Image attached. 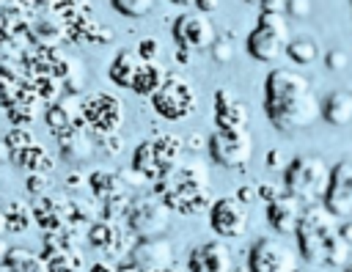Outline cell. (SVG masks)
Wrapping results in <instances>:
<instances>
[{"instance_id": "f1b7e54d", "label": "cell", "mask_w": 352, "mask_h": 272, "mask_svg": "<svg viewBox=\"0 0 352 272\" xmlns=\"http://www.w3.org/2000/svg\"><path fill=\"white\" fill-rule=\"evenodd\" d=\"M113 8L124 16H146L154 8V3H148V0H116Z\"/></svg>"}, {"instance_id": "52a82bcc", "label": "cell", "mask_w": 352, "mask_h": 272, "mask_svg": "<svg viewBox=\"0 0 352 272\" xmlns=\"http://www.w3.org/2000/svg\"><path fill=\"white\" fill-rule=\"evenodd\" d=\"M154 113L165 121H184L198 110V93L184 74H165L162 85L151 96Z\"/></svg>"}, {"instance_id": "7402d4cb", "label": "cell", "mask_w": 352, "mask_h": 272, "mask_svg": "<svg viewBox=\"0 0 352 272\" xmlns=\"http://www.w3.org/2000/svg\"><path fill=\"white\" fill-rule=\"evenodd\" d=\"M162 80H165V71H162L160 60H143L138 74H135V80H132V85H129V91H135L138 96H148L151 99L154 91L162 85Z\"/></svg>"}, {"instance_id": "4316f807", "label": "cell", "mask_w": 352, "mask_h": 272, "mask_svg": "<svg viewBox=\"0 0 352 272\" xmlns=\"http://www.w3.org/2000/svg\"><path fill=\"white\" fill-rule=\"evenodd\" d=\"M209 52H212V58H214L217 63H228V60L236 55V38H234V33H231V30L217 33L214 41H212V47H209Z\"/></svg>"}, {"instance_id": "44dd1931", "label": "cell", "mask_w": 352, "mask_h": 272, "mask_svg": "<svg viewBox=\"0 0 352 272\" xmlns=\"http://www.w3.org/2000/svg\"><path fill=\"white\" fill-rule=\"evenodd\" d=\"M140 63H143V58H138V52L121 49V52L113 58V63H110V69H107V77H110L116 85L129 88L132 80H135V74H138V69H140Z\"/></svg>"}, {"instance_id": "2e32d148", "label": "cell", "mask_w": 352, "mask_h": 272, "mask_svg": "<svg viewBox=\"0 0 352 272\" xmlns=\"http://www.w3.org/2000/svg\"><path fill=\"white\" fill-rule=\"evenodd\" d=\"M173 261V245L168 236H148V239H138L129 250V264L140 272H157L170 267Z\"/></svg>"}, {"instance_id": "5bb4252c", "label": "cell", "mask_w": 352, "mask_h": 272, "mask_svg": "<svg viewBox=\"0 0 352 272\" xmlns=\"http://www.w3.org/2000/svg\"><path fill=\"white\" fill-rule=\"evenodd\" d=\"M248 223H250V212L234 195L212 201V206H209V225L217 234V239H236V236H242L248 231Z\"/></svg>"}, {"instance_id": "ab89813d", "label": "cell", "mask_w": 352, "mask_h": 272, "mask_svg": "<svg viewBox=\"0 0 352 272\" xmlns=\"http://www.w3.org/2000/svg\"><path fill=\"white\" fill-rule=\"evenodd\" d=\"M338 234H341V239L352 247V220H341V223H338Z\"/></svg>"}, {"instance_id": "7bdbcfd3", "label": "cell", "mask_w": 352, "mask_h": 272, "mask_svg": "<svg viewBox=\"0 0 352 272\" xmlns=\"http://www.w3.org/2000/svg\"><path fill=\"white\" fill-rule=\"evenodd\" d=\"M267 162H270V168H286V165L280 162V151H278V148H275V151H270Z\"/></svg>"}, {"instance_id": "7a4b0ae2", "label": "cell", "mask_w": 352, "mask_h": 272, "mask_svg": "<svg viewBox=\"0 0 352 272\" xmlns=\"http://www.w3.org/2000/svg\"><path fill=\"white\" fill-rule=\"evenodd\" d=\"M300 256L314 267H346L352 247L338 234V220L322 203L305 206L294 228Z\"/></svg>"}, {"instance_id": "4dcf8cb0", "label": "cell", "mask_w": 352, "mask_h": 272, "mask_svg": "<svg viewBox=\"0 0 352 272\" xmlns=\"http://www.w3.org/2000/svg\"><path fill=\"white\" fill-rule=\"evenodd\" d=\"M6 146H8L11 154H14V151H22V148L33 146V135H30L28 129H14V126H11V132L6 135Z\"/></svg>"}, {"instance_id": "8d00e7d4", "label": "cell", "mask_w": 352, "mask_h": 272, "mask_svg": "<svg viewBox=\"0 0 352 272\" xmlns=\"http://www.w3.org/2000/svg\"><path fill=\"white\" fill-rule=\"evenodd\" d=\"M234 198H236L242 206H250L253 201H258V198H256V184H239L236 192H234Z\"/></svg>"}, {"instance_id": "1f68e13d", "label": "cell", "mask_w": 352, "mask_h": 272, "mask_svg": "<svg viewBox=\"0 0 352 272\" xmlns=\"http://www.w3.org/2000/svg\"><path fill=\"white\" fill-rule=\"evenodd\" d=\"M346 63H349V58H346V52H344V49L333 47V49H327V52H324V66H327L330 71H341V69H346Z\"/></svg>"}, {"instance_id": "7dc6e473", "label": "cell", "mask_w": 352, "mask_h": 272, "mask_svg": "<svg viewBox=\"0 0 352 272\" xmlns=\"http://www.w3.org/2000/svg\"><path fill=\"white\" fill-rule=\"evenodd\" d=\"M344 272H352V264H346V267H344Z\"/></svg>"}, {"instance_id": "836d02e7", "label": "cell", "mask_w": 352, "mask_h": 272, "mask_svg": "<svg viewBox=\"0 0 352 272\" xmlns=\"http://www.w3.org/2000/svg\"><path fill=\"white\" fill-rule=\"evenodd\" d=\"M278 195H283V190H280V187H275V184H270V181H261V184H256V198H258V201H264V203H272Z\"/></svg>"}, {"instance_id": "ffe728a7", "label": "cell", "mask_w": 352, "mask_h": 272, "mask_svg": "<svg viewBox=\"0 0 352 272\" xmlns=\"http://www.w3.org/2000/svg\"><path fill=\"white\" fill-rule=\"evenodd\" d=\"M319 118L330 126H344L352 121V91L336 88L324 99H319Z\"/></svg>"}, {"instance_id": "5b68a950", "label": "cell", "mask_w": 352, "mask_h": 272, "mask_svg": "<svg viewBox=\"0 0 352 272\" xmlns=\"http://www.w3.org/2000/svg\"><path fill=\"white\" fill-rule=\"evenodd\" d=\"M184 140L170 132H154L148 140L138 143L132 154V170L146 181H160L182 157Z\"/></svg>"}, {"instance_id": "e0dca14e", "label": "cell", "mask_w": 352, "mask_h": 272, "mask_svg": "<svg viewBox=\"0 0 352 272\" xmlns=\"http://www.w3.org/2000/svg\"><path fill=\"white\" fill-rule=\"evenodd\" d=\"M190 272H228L234 269L231 264V250L226 242L220 239H209L198 247H192L190 258H187Z\"/></svg>"}, {"instance_id": "484cf974", "label": "cell", "mask_w": 352, "mask_h": 272, "mask_svg": "<svg viewBox=\"0 0 352 272\" xmlns=\"http://www.w3.org/2000/svg\"><path fill=\"white\" fill-rule=\"evenodd\" d=\"M28 225H30V212L22 206V203H11L6 212H3V228L8 231V234H22V231H28Z\"/></svg>"}, {"instance_id": "603a6c76", "label": "cell", "mask_w": 352, "mask_h": 272, "mask_svg": "<svg viewBox=\"0 0 352 272\" xmlns=\"http://www.w3.org/2000/svg\"><path fill=\"white\" fill-rule=\"evenodd\" d=\"M283 55H286L292 63H297V66H311V63L319 58V44H316L314 36H308V33H297V36L289 38Z\"/></svg>"}, {"instance_id": "74e56055", "label": "cell", "mask_w": 352, "mask_h": 272, "mask_svg": "<svg viewBox=\"0 0 352 272\" xmlns=\"http://www.w3.org/2000/svg\"><path fill=\"white\" fill-rule=\"evenodd\" d=\"M261 11H267V14H283L286 16V3L283 0H267V3H261Z\"/></svg>"}, {"instance_id": "60d3db41", "label": "cell", "mask_w": 352, "mask_h": 272, "mask_svg": "<svg viewBox=\"0 0 352 272\" xmlns=\"http://www.w3.org/2000/svg\"><path fill=\"white\" fill-rule=\"evenodd\" d=\"M195 11H201V14H206V16H209V11H220V3H217V0H201Z\"/></svg>"}, {"instance_id": "83f0119b", "label": "cell", "mask_w": 352, "mask_h": 272, "mask_svg": "<svg viewBox=\"0 0 352 272\" xmlns=\"http://www.w3.org/2000/svg\"><path fill=\"white\" fill-rule=\"evenodd\" d=\"M44 264H47V272H77L82 258H80V253L72 250V253H55Z\"/></svg>"}, {"instance_id": "b9f144b4", "label": "cell", "mask_w": 352, "mask_h": 272, "mask_svg": "<svg viewBox=\"0 0 352 272\" xmlns=\"http://www.w3.org/2000/svg\"><path fill=\"white\" fill-rule=\"evenodd\" d=\"M176 60H179L182 66H190V63H192V52H187V49H176Z\"/></svg>"}, {"instance_id": "d590c367", "label": "cell", "mask_w": 352, "mask_h": 272, "mask_svg": "<svg viewBox=\"0 0 352 272\" xmlns=\"http://www.w3.org/2000/svg\"><path fill=\"white\" fill-rule=\"evenodd\" d=\"M96 140L99 143H104V154H118L121 151V146H124V140H121V135L116 132V135H96Z\"/></svg>"}, {"instance_id": "d6986e66", "label": "cell", "mask_w": 352, "mask_h": 272, "mask_svg": "<svg viewBox=\"0 0 352 272\" xmlns=\"http://www.w3.org/2000/svg\"><path fill=\"white\" fill-rule=\"evenodd\" d=\"M302 203L292 195H278L272 203H267V223L278 231V234H294L297 223H300V214H302Z\"/></svg>"}, {"instance_id": "8fae6325", "label": "cell", "mask_w": 352, "mask_h": 272, "mask_svg": "<svg viewBox=\"0 0 352 272\" xmlns=\"http://www.w3.org/2000/svg\"><path fill=\"white\" fill-rule=\"evenodd\" d=\"M170 30H173L176 49H187V52L209 49L212 41H214V36H217L214 22L206 14H201V11H184V14H179Z\"/></svg>"}, {"instance_id": "ac0fdd59", "label": "cell", "mask_w": 352, "mask_h": 272, "mask_svg": "<svg viewBox=\"0 0 352 272\" xmlns=\"http://www.w3.org/2000/svg\"><path fill=\"white\" fill-rule=\"evenodd\" d=\"M132 234L124 228H118L116 223H104V220H96V223H91L88 225V242H91V247H96V250H102V253H110V256H116V253H126L129 256V250H132Z\"/></svg>"}, {"instance_id": "681fc988", "label": "cell", "mask_w": 352, "mask_h": 272, "mask_svg": "<svg viewBox=\"0 0 352 272\" xmlns=\"http://www.w3.org/2000/svg\"><path fill=\"white\" fill-rule=\"evenodd\" d=\"M294 272H300V269H294Z\"/></svg>"}, {"instance_id": "f35d334b", "label": "cell", "mask_w": 352, "mask_h": 272, "mask_svg": "<svg viewBox=\"0 0 352 272\" xmlns=\"http://www.w3.org/2000/svg\"><path fill=\"white\" fill-rule=\"evenodd\" d=\"M44 187H47V179H44V176H38V173H36V176H30V179H28V190H30V192L41 195V192H44Z\"/></svg>"}, {"instance_id": "ee69618b", "label": "cell", "mask_w": 352, "mask_h": 272, "mask_svg": "<svg viewBox=\"0 0 352 272\" xmlns=\"http://www.w3.org/2000/svg\"><path fill=\"white\" fill-rule=\"evenodd\" d=\"M88 272H116V269H113L110 264H104V261H99V264H94V267H91Z\"/></svg>"}, {"instance_id": "e575fe53", "label": "cell", "mask_w": 352, "mask_h": 272, "mask_svg": "<svg viewBox=\"0 0 352 272\" xmlns=\"http://www.w3.org/2000/svg\"><path fill=\"white\" fill-rule=\"evenodd\" d=\"M311 11H314V5H311L308 0H289V3H286V14H292V16H297V19L311 16Z\"/></svg>"}, {"instance_id": "d4e9b609", "label": "cell", "mask_w": 352, "mask_h": 272, "mask_svg": "<svg viewBox=\"0 0 352 272\" xmlns=\"http://www.w3.org/2000/svg\"><path fill=\"white\" fill-rule=\"evenodd\" d=\"M88 187H91V192L96 195V198H110L113 192H121V190H126L121 181H118V176L116 173H110V170H94L91 176H88Z\"/></svg>"}, {"instance_id": "f6af8a7d", "label": "cell", "mask_w": 352, "mask_h": 272, "mask_svg": "<svg viewBox=\"0 0 352 272\" xmlns=\"http://www.w3.org/2000/svg\"><path fill=\"white\" fill-rule=\"evenodd\" d=\"M157 272H179V269H173V267H165V269H157Z\"/></svg>"}, {"instance_id": "c3c4849f", "label": "cell", "mask_w": 352, "mask_h": 272, "mask_svg": "<svg viewBox=\"0 0 352 272\" xmlns=\"http://www.w3.org/2000/svg\"><path fill=\"white\" fill-rule=\"evenodd\" d=\"M228 272H239V269H228Z\"/></svg>"}, {"instance_id": "9c48e42d", "label": "cell", "mask_w": 352, "mask_h": 272, "mask_svg": "<svg viewBox=\"0 0 352 272\" xmlns=\"http://www.w3.org/2000/svg\"><path fill=\"white\" fill-rule=\"evenodd\" d=\"M206 148H209V157L214 165L226 168V170H242L250 165V157H253V137L248 129L242 132H220L214 129L206 140Z\"/></svg>"}, {"instance_id": "9a60e30c", "label": "cell", "mask_w": 352, "mask_h": 272, "mask_svg": "<svg viewBox=\"0 0 352 272\" xmlns=\"http://www.w3.org/2000/svg\"><path fill=\"white\" fill-rule=\"evenodd\" d=\"M212 113H214V129H220V132H242L250 124L248 104L231 88H226V85L214 91Z\"/></svg>"}, {"instance_id": "f546056e", "label": "cell", "mask_w": 352, "mask_h": 272, "mask_svg": "<svg viewBox=\"0 0 352 272\" xmlns=\"http://www.w3.org/2000/svg\"><path fill=\"white\" fill-rule=\"evenodd\" d=\"M30 118H33V104H19V102H14V104L8 107V121L14 124V129H25V126L30 124Z\"/></svg>"}, {"instance_id": "277c9868", "label": "cell", "mask_w": 352, "mask_h": 272, "mask_svg": "<svg viewBox=\"0 0 352 272\" xmlns=\"http://www.w3.org/2000/svg\"><path fill=\"white\" fill-rule=\"evenodd\" d=\"M330 168L319 154H300L283 168V192L297 198L302 206H314L322 201L327 187Z\"/></svg>"}, {"instance_id": "8992f818", "label": "cell", "mask_w": 352, "mask_h": 272, "mask_svg": "<svg viewBox=\"0 0 352 272\" xmlns=\"http://www.w3.org/2000/svg\"><path fill=\"white\" fill-rule=\"evenodd\" d=\"M289 38H292L289 19L283 14H267V11H261L258 19H256V27L248 33L245 49H248V55L253 60L270 63V60H275V58L283 55Z\"/></svg>"}, {"instance_id": "3957f363", "label": "cell", "mask_w": 352, "mask_h": 272, "mask_svg": "<svg viewBox=\"0 0 352 272\" xmlns=\"http://www.w3.org/2000/svg\"><path fill=\"white\" fill-rule=\"evenodd\" d=\"M154 195L165 203L168 212L195 214L212 206V181L209 170L201 162H176L160 181H154Z\"/></svg>"}, {"instance_id": "6da1fadb", "label": "cell", "mask_w": 352, "mask_h": 272, "mask_svg": "<svg viewBox=\"0 0 352 272\" xmlns=\"http://www.w3.org/2000/svg\"><path fill=\"white\" fill-rule=\"evenodd\" d=\"M261 107L280 135H297L319 121V96L305 74L278 66L264 77Z\"/></svg>"}, {"instance_id": "cb8c5ba5", "label": "cell", "mask_w": 352, "mask_h": 272, "mask_svg": "<svg viewBox=\"0 0 352 272\" xmlns=\"http://www.w3.org/2000/svg\"><path fill=\"white\" fill-rule=\"evenodd\" d=\"M11 159H14V165L16 168H25V170H30L33 176L38 173V176H44V173H50V168H52V159H50V154L41 148V146H28V148H22V151H14L11 154Z\"/></svg>"}, {"instance_id": "bcb514c9", "label": "cell", "mask_w": 352, "mask_h": 272, "mask_svg": "<svg viewBox=\"0 0 352 272\" xmlns=\"http://www.w3.org/2000/svg\"><path fill=\"white\" fill-rule=\"evenodd\" d=\"M3 256H6V247H3V242H0V261H3Z\"/></svg>"}, {"instance_id": "ba28073f", "label": "cell", "mask_w": 352, "mask_h": 272, "mask_svg": "<svg viewBox=\"0 0 352 272\" xmlns=\"http://www.w3.org/2000/svg\"><path fill=\"white\" fill-rule=\"evenodd\" d=\"M124 223H126V231L132 236H138V239L162 236L170 228V212L151 192V195H140V198L129 201V209H126Z\"/></svg>"}, {"instance_id": "d6a6232c", "label": "cell", "mask_w": 352, "mask_h": 272, "mask_svg": "<svg viewBox=\"0 0 352 272\" xmlns=\"http://www.w3.org/2000/svg\"><path fill=\"white\" fill-rule=\"evenodd\" d=\"M138 58H143V60H157V55H160V44H157V38H143L140 44H138Z\"/></svg>"}, {"instance_id": "4fadbf2b", "label": "cell", "mask_w": 352, "mask_h": 272, "mask_svg": "<svg viewBox=\"0 0 352 272\" xmlns=\"http://www.w3.org/2000/svg\"><path fill=\"white\" fill-rule=\"evenodd\" d=\"M322 209L330 212L336 220L352 217V162L349 159H341L338 165L330 168L327 187L322 195Z\"/></svg>"}, {"instance_id": "30bf717a", "label": "cell", "mask_w": 352, "mask_h": 272, "mask_svg": "<svg viewBox=\"0 0 352 272\" xmlns=\"http://www.w3.org/2000/svg\"><path fill=\"white\" fill-rule=\"evenodd\" d=\"M80 118L94 135H116L124 121V107L110 93H91L80 104Z\"/></svg>"}, {"instance_id": "7c38bea8", "label": "cell", "mask_w": 352, "mask_h": 272, "mask_svg": "<svg viewBox=\"0 0 352 272\" xmlns=\"http://www.w3.org/2000/svg\"><path fill=\"white\" fill-rule=\"evenodd\" d=\"M248 269L250 272H294L297 256L278 236H261L253 242L248 253Z\"/></svg>"}]
</instances>
